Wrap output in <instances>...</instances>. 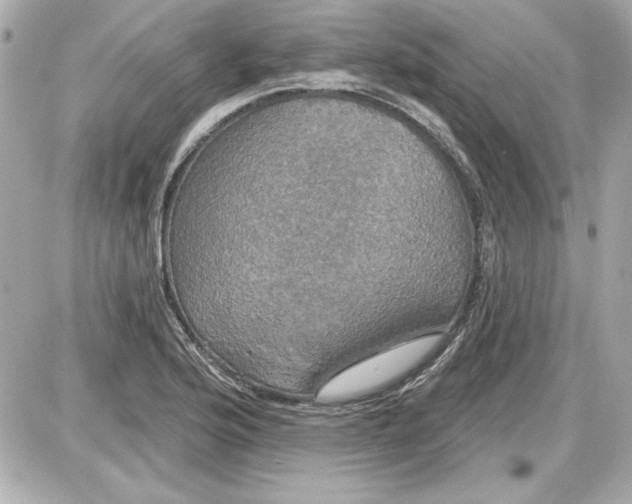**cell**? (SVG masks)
I'll return each mask as SVG.
<instances>
[{"mask_svg": "<svg viewBox=\"0 0 632 504\" xmlns=\"http://www.w3.org/2000/svg\"><path fill=\"white\" fill-rule=\"evenodd\" d=\"M440 341L438 335L423 337L354 364L329 380L319 391L318 400L347 401L381 388L421 363Z\"/></svg>", "mask_w": 632, "mask_h": 504, "instance_id": "obj_1", "label": "cell"}]
</instances>
